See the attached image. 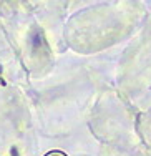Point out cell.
I'll list each match as a JSON object with an SVG mask.
<instances>
[{"mask_svg":"<svg viewBox=\"0 0 151 156\" xmlns=\"http://www.w3.org/2000/svg\"><path fill=\"white\" fill-rule=\"evenodd\" d=\"M45 156H67L63 153V151H50V153H47Z\"/></svg>","mask_w":151,"mask_h":156,"instance_id":"obj_1","label":"cell"}]
</instances>
